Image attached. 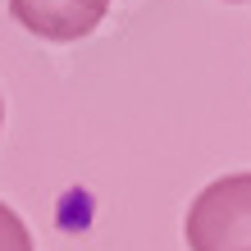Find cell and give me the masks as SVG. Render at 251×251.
Returning a JSON list of instances; mask_svg holds the SVG:
<instances>
[{
    "instance_id": "cell-3",
    "label": "cell",
    "mask_w": 251,
    "mask_h": 251,
    "mask_svg": "<svg viewBox=\"0 0 251 251\" xmlns=\"http://www.w3.org/2000/svg\"><path fill=\"white\" fill-rule=\"evenodd\" d=\"M0 251H32V233L5 201H0Z\"/></svg>"
},
{
    "instance_id": "cell-4",
    "label": "cell",
    "mask_w": 251,
    "mask_h": 251,
    "mask_svg": "<svg viewBox=\"0 0 251 251\" xmlns=\"http://www.w3.org/2000/svg\"><path fill=\"white\" fill-rule=\"evenodd\" d=\"M0 124H5V100H0Z\"/></svg>"
},
{
    "instance_id": "cell-2",
    "label": "cell",
    "mask_w": 251,
    "mask_h": 251,
    "mask_svg": "<svg viewBox=\"0 0 251 251\" xmlns=\"http://www.w3.org/2000/svg\"><path fill=\"white\" fill-rule=\"evenodd\" d=\"M110 0H9L14 23L41 41H78L105 19Z\"/></svg>"
},
{
    "instance_id": "cell-5",
    "label": "cell",
    "mask_w": 251,
    "mask_h": 251,
    "mask_svg": "<svg viewBox=\"0 0 251 251\" xmlns=\"http://www.w3.org/2000/svg\"><path fill=\"white\" fill-rule=\"evenodd\" d=\"M233 5H238V0H233Z\"/></svg>"
},
{
    "instance_id": "cell-1",
    "label": "cell",
    "mask_w": 251,
    "mask_h": 251,
    "mask_svg": "<svg viewBox=\"0 0 251 251\" xmlns=\"http://www.w3.org/2000/svg\"><path fill=\"white\" fill-rule=\"evenodd\" d=\"M187 251H251V174H224L197 192L183 219Z\"/></svg>"
}]
</instances>
